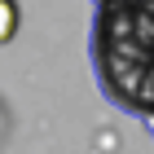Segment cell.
<instances>
[{"label": "cell", "mask_w": 154, "mask_h": 154, "mask_svg": "<svg viewBox=\"0 0 154 154\" xmlns=\"http://www.w3.org/2000/svg\"><path fill=\"white\" fill-rule=\"evenodd\" d=\"M18 22H22L18 0H0V44H9V40L18 35Z\"/></svg>", "instance_id": "cell-2"}, {"label": "cell", "mask_w": 154, "mask_h": 154, "mask_svg": "<svg viewBox=\"0 0 154 154\" xmlns=\"http://www.w3.org/2000/svg\"><path fill=\"white\" fill-rule=\"evenodd\" d=\"M88 62L101 97L154 137V0H97Z\"/></svg>", "instance_id": "cell-1"}]
</instances>
